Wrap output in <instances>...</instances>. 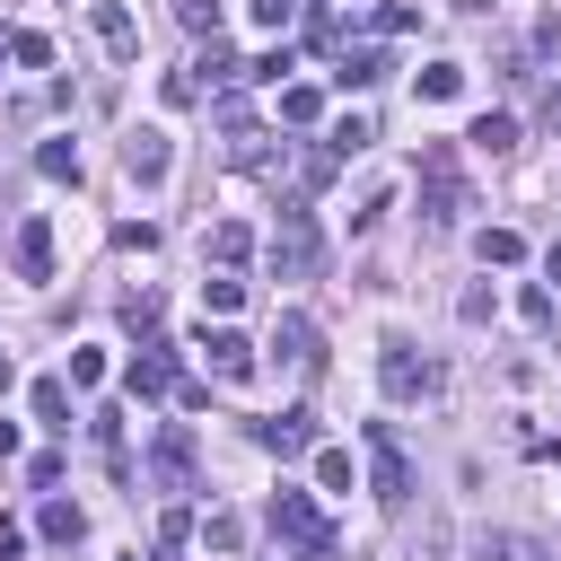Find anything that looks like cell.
<instances>
[{
	"instance_id": "15",
	"label": "cell",
	"mask_w": 561,
	"mask_h": 561,
	"mask_svg": "<svg viewBox=\"0 0 561 561\" xmlns=\"http://www.w3.org/2000/svg\"><path fill=\"white\" fill-rule=\"evenodd\" d=\"M386 70H394V53H386V44H351V53H342V70H333V79H342V88H377V79H386Z\"/></svg>"
},
{
	"instance_id": "9",
	"label": "cell",
	"mask_w": 561,
	"mask_h": 561,
	"mask_svg": "<svg viewBox=\"0 0 561 561\" xmlns=\"http://www.w3.org/2000/svg\"><path fill=\"white\" fill-rule=\"evenodd\" d=\"M202 359H210L219 386H245V377H254V342H245L237 324H202Z\"/></svg>"
},
{
	"instance_id": "39",
	"label": "cell",
	"mask_w": 561,
	"mask_h": 561,
	"mask_svg": "<svg viewBox=\"0 0 561 561\" xmlns=\"http://www.w3.org/2000/svg\"><path fill=\"white\" fill-rule=\"evenodd\" d=\"M543 280H561V237H552V245H543Z\"/></svg>"
},
{
	"instance_id": "8",
	"label": "cell",
	"mask_w": 561,
	"mask_h": 561,
	"mask_svg": "<svg viewBox=\"0 0 561 561\" xmlns=\"http://www.w3.org/2000/svg\"><path fill=\"white\" fill-rule=\"evenodd\" d=\"M193 465H202V456H193V430L167 421V430L149 438V482H158V491H193Z\"/></svg>"
},
{
	"instance_id": "4",
	"label": "cell",
	"mask_w": 561,
	"mask_h": 561,
	"mask_svg": "<svg viewBox=\"0 0 561 561\" xmlns=\"http://www.w3.org/2000/svg\"><path fill=\"white\" fill-rule=\"evenodd\" d=\"M377 386H386V403H421V394L438 386V368L412 351V333H386V342H377Z\"/></svg>"
},
{
	"instance_id": "27",
	"label": "cell",
	"mask_w": 561,
	"mask_h": 561,
	"mask_svg": "<svg viewBox=\"0 0 561 561\" xmlns=\"http://www.w3.org/2000/svg\"><path fill=\"white\" fill-rule=\"evenodd\" d=\"M280 123H324V96L316 88H280Z\"/></svg>"
},
{
	"instance_id": "26",
	"label": "cell",
	"mask_w": 561,
	"mask_h": 561,
	"mask_svg": "<svg viewBox=\"0 0 561 561\" xmlns=\"http://www.w3.org/2000/svg\"><path fill=\"white\" fill-rule=\"evenodd\" d=\"M237 298H245L237 272H210V280H202V307H210V316H237Z\"/></svg>"
},
{
	"instance_id": "38",
	"label": "cell",
	"mask_w": 561,
	"mask_h": 561,
	"mask_svg": "<svg viewBox=\"0 0 561 561\" xmlns=\"http://www.w3.org/2000/svg\"><path fill=\"white\" fill-rule=\"evenodd\" d=\"M0 456H18V421L9 412H0Z\"/></svg>"
},
{
	"instance_id": "10",
	"label": "cell",
	"mask_w": 561,
	"mask_h": 561,
	"mask_svg": "<svg viewBox=\"0 0 561 561\" xmlns=\"http://www.w3.org/2000/svg\"><path fill=\"white\" fill-rule=\"evenodd\" d=\"M254 438L280 456V465H298V456H316V412L307 403H289V412H272V421H254Z\"/></svg>"
},
{
	"instance_id": "20",
	"label": "cell",
	"mask_w": 561,
	"mask_h": 561,
	"mask_svg": "<svg viewBox=\"0 0 561 561\" xmlns=\"http://www.w3.org/2000/svg\"><path fill=\"white\" fill-rule=\"evenodd\" d=\"M202 263L237 272V263H245V228H237V219H219V228H210V245H202Z\"/></svg>"
},
{
	"instance_id": "36",
	"label": "cell",
	"mask_w": 561,
	"mask_h": 561,
	"mask_svg": "<svg viewBox=\"0 0 561 561\" xmlns=\"http://www.w3.org/2000/svg\"><path fill=\"white\" fill-rule=\"evenodd\" d=\"M105 377V351H70V386H96Z\"/></svg>"
},
{
	"instance_id": "33",
	"label": "cell",
	"mask_w": 561,
	"mask_h": 561,
	"mask_svg": "<svg viewBox=\"0 0 561 561\" xmlns=\"http://www.w3.org/2000/svg\"><path fill=\"white\" fill-rule=\"evenodd\" d=\"M175 18H184L193 35H219V0H175Z\"/></svg>"
},
{
	"instance_id": "28",
	"label": "cell",
	"mask_w": 561,
	"mask_h": 561,
	"mask_svg": "<svg viewBox=\"0 0 561 561\" xmlns=\"http://www.w3.org/2000/svg\"><path fill=\"white\" fill-rule=\"evenodd\" d=\"M123 324L149 342V333H158V289H131V298H123Z\"/></svg>"
},
{
	"instance_id": "32",
	"label": "cell",
	"mask_w": 561,
	"mask_h": 561,
	"mask_svg": "<svg viewBox=\"0 0 561 561\" xmlns=\"http://www.w3.org/2000/svg\"><path fill=\"white\" fill-rule=\"evenodd\" d=\"M412 26H421L412 0H386V9H377V35H412Z\"/></svg>"
},
{
	"instance_id": "24",
	"label": "cell",
	"mask_w": 561,
	"mask_h": 561,
	"mask_svg": "<svg viewBox=\"0 0 561 561\" xmlns=\"http://www.w3.org/2000/svg\"><path fill=\"white\" fill-rule=\"evenodd\" d=\"M88 438H96V456L123 473V412H88Z\"/></svg>"
},
{
	"instance_id": "29",
	"label": "cell",
	"mask_w": 561,
	"mask_h": 561,
	"mask_svg": "<svg viewBox=\"0 0 561 561\" xmlns=\"http://www.w3.org/2000/svg\"><path fill=\"white\" fill-rule=\"evenodd\" d=\"M316 491H351V456L342 447H316Z\"/></svg>"
},
{
	"instance_id": "16",
	"label": "cell",
	"mask_w": 561,
	"mask_h": 561,
	"mask_svg": "<svg viewBox=\"0 0 561 561\" xmlns=\"http://www.w3.org/2000/svg\"><path fill=\"white\" fill-rule=\"evenodd\" d=\"M35 526H44V543H79V535H88V508H79V500H44Z\"/></svg>"
},
{
	"instance_id": "34",
	"label": "cell",
	"mask_w": 561,
	"mask_h": 561,
	"mask_svg": "<svg viewBox=\"0 0 561 561\" xmlns=\"http://www.w3.org/2000/svg\"><path fill=\"white\" fill-rule=\"evenodd\" d=\"M184 535H193V517H184V508H167V517H158V552H184Z\"/></svg>"
},
{
	"instance_id": "21",
	"label": "cell",
	"mask_w": 561,
	"mask_h": 561,
	"mask_svg": "<svg viewBox=\"0 0 561 561\" xmlns=\"http://www.w3.org/2000/svg\"><path fill=\"white\" fill-rule=\"evenodd\" d=\"M421 96H430V105L465 96V61H430V70H421Z\"/></svg>"
},
{
	"instance_id": "19",
	"label": "cell",
	"mask_w": 561,
	"mask_h": 561,
	"mask_svg": "<svg viewBox=\"0 0 561 561\" xmlns=\"http://www.w3.org/2000/svg\"><path fill=\"white\" fill-rule=\"evenodd\" d=\"M465 140H473V149H491V158H508V149H517V114H482Z\"/></svg>"
},
{
	"instance_id": "11",
	"label": "cell",
	"mask_w": 561,
	"mask_h": 561,
	"mask_svg": "<svg viewBox=\"0 0 561 561\" xmlns=\"http://www.w3.org/2000/svg\"><path fill=\"white\" fill-rule=\"evenodd\" d=\"M9 263H18V280H53V219H44V210H26V219H18Z\"/></svg>"
},
{
	"instance_id": "2",
	"label": "cell",
	"mask_w": 561,
	"mask_h": 561,
	"mask_svg": "<svg viewBox=\"0 0 561 561\" xmlns=\"http://www.w3.org/2000/svg\"><path fill=\"white\" fill-rule=\"evenodd\" d=\"M272 535H280L289 552H316V561H333V526H324L316 491H298V482H280V491H272Z\"/></svg>"
},
{
	"instance_id": "23",
	"label": "cell",
	"mask_w": 561,
	"mask_h": 561,
	"mask_svg": "<svg viewBox=\"0 0 561 561\" xmlns=\"http://www.w3.org/2000/svg\"><path fill=\"white\" fill-rule=\"evenodd\" d=\"M473 245H482V263H500V272H508V263H526V237H517V228H482Z\"/></svg>"
},
{
	"instance_id": "30",
	"label": "cell",
	"mask_w": 561,
	"mask_h": 561,
	"mask_svg": "<svg viewBox=\"0 0 561 561\" xmlns=\"http://www.w3.org/2000/svg\"><path fill=\"white\" fill-rule=\"evenodd\" d=\"M368 140H377V123H368V114H342V123H333V149H342V158H351V149H368Z\"/></svg>"
},
{
	"instance_id": "12",
	"label": "cell",
	"mask_w": 561,
	"mask_h": 561,
	"mask_svg": "<svg viewBox=\"0 0 561 561\" xmlns=\"http://www.w3.org/2000/svg\"><path fill=\"white\" fill-rule=\"evenodd\" d=\"M272 351H280V359H289L298 377H324V333H316V324H307L298 307H289V316L272 324Z\"/></svg>"
},
{
	"instance_id": "14",
	"label": "cell",
	"mask_w": 561,
	"mask_h": 561,
	"mask_svg": "<svg viewBox=\"0 0 561 561\" xmlns=\"http://www.w3.org/2000/svg\"><path fill=\"white\" fill-rule=\"evenodd\" d=\"M88 26H96V44H105V53H131V44H140V26H131V9H123V0H96V9H88Z\"/></svg>"
},
{
	"instance_id": "1",
	"label": "cell",
	"mask_w": 561,
	"mask_h": 561,
	"mask_svg": "<svg viewBox=\"0 0 561 561\" xmlns=\"http://www.w3.org/2000/svg\"><path fill=\"white\" fill-rule=\"evenodd\" d=\"M465 210H473L465 158H456V140H430V149H421V219H430V228H456Z\"/></svg>"
},
{
	"instance_id": "18",
	"label": "cell",
	"mask_w": 561,
	"mask_h": 561,
	"mask_svg": "<svg viewBox=\"0 0 561 561\" xmlns=\"http://www.w3.org/2000/svg\"><path fill=\"white\" fill-rule=\"evenodd\" d=\"M482 561H552V552H543L535 535H508V526H491V535H482Z\"/></svg>"
},
{
	"instance_id": "13",
	"label": "cell",
	"mask_w": 561,
	"mask_h": 561,
	"mask_svg": "<svg viewBox=\"0 0 561 561\" xmlns=\"http://www.w3.org/2000/svg\"><path fill=\"white\" fill-rule=\"evenodd\" d=\"M167 167H175L167 131H158V123H140V131L123 140V175H131V184H167Z\"/></svg>"
},
{
	"instance_id": "35",
	"label": "cell",
	"mask_w": 561,
	"mask_h": 561,
	"mask_svg": "<svg viewBox=\"0 0 561 561\" xmlns=\"http://www.w3.org/2000/svg\"><path fill=\"white\" fill-rule=\"evenodd\" d=\"M517 316H526V324L543 333V324H552V289H526V298H517Z\"/></svg>"
},
{
	"instance_id": "6",
	"label": "cell",
	"mask_w": 561,
	"mask_h": 561,
	"mask_svg": "<svg viewBox=\"0 0 561 561\" xmlns=\"http://www.w3.org/2000/svg\"><path fill=\"white\" fill-rule=\"evenodd\" d=\"M219 158H228V167H263V158H272V131H263L237 96H219Z\"/></svg>"
},
{
	"instance_id": "37",
	"label": "cell",
	"mask_w": 561,
	"mask_h": 561,
	"mask_svg": "<svg viewBox=\"0 0 561 561\" xmlns=\"http://www.w3.org/2000/svg\"><path fill=\"white\" fill-rule=\"evenodd\" d=\"M18 552H26V535H18L9 517H0V561H18Z\"/></svg>"
},
{
	"instance_id": "7",
	"label": "cell",
	"mask_w": 561,
	"mask_h": 561,
	"mask_svg": "<svg viewBox=\"0 0 561 561\" xmlns=\"http://www.w3.org/2000/svg\"><path fill=\"white\" fill-rule=\"evenodd\" d=\"M123 386L140 394V403H158V394H184V368H175V351L149 333L140 351H131V368H123Z\"/></svg>"
},
{
	"instance_id": "41",
	"label": "cell",
	"mask_w": 561,
	"mask_h": 561,
	"mask_svg": "<svg viewBox=\"0 0 561 561\" xmlns=\"http://www.w3.org/2000/svg\"><path fill=\"white\" fill-rule=\"evenodd\" d=\"M289 561H316V552H289Z\"/></svg>"
},
{
	"instance_id": "22",
	"label": "cell",
	"mask_w": 561,
	"mask_h": 561,
	"mask_svg": "<svg viewBox=\"0 0 561 561\" xmlns=\"http://www.w3.org/2000/svg\"><path fill=\"white\" fill-rule=\"evenodd\" d=\"M35 167H44L53 184H79V140H44V149H35Z\"/></svg>"
},
{
	"instance_id": "3",
	"label": "cell",
	"mask_w": 561,
	"mask_h": 561,
	"mask_svg": "<svg viewBox=\"0 0 561 561\" xmlns=\"http://www.w3.org/2000/svg\"><path fill=\"white\" fill-rule=\"evenodd\" d=\"M316 263H324L316 210H307V202H280V228H272V272H280V280H316Z\"/></svg>"
},
{
	"instance_id": "40",
	"label": "cell",
	"mask_w": 561,
	"mask_h": 561,
	"mask_svg": "<svg viewBox=\"0 0 561 561\" xmlns=\"http://www.w3.org/2000/svg\"><path fill=\"white\" fill-rule=\"evenodd\" d=\"M0 394H9V359H0Z\"/></svg>"
},
{
	"instance_id": "31",
	"label": "cell",
	"mask_w": 561,
	"mask_h": 561,
	"mask_svg": "<svg viewBox=\"0 0 561 561\" xmlns=\"http://www.w3.org/2000/svg\"><path fill=\"white\" fill-rule=\"evenodd\" d=\"M202 543H210V552H237V543H245V517H228V508H219V517L202 526Z\"/></svg>"
},
{
	"instance_id": "17",
	"label": "cell",
	"mask_w": 561,
	"mask_h": 561,
	"mask_svg": "<svg viewBox=\"0 0 561 561\" xmlns=\"http://www.w3.org/2000/svg\"><path fill=\"white\" fill-rule=\"evenodd\" d=\"M26 403H35V421H44V430H70V386H61V377H35V394H26Z\"/></svg>"
},
{
	"instance_id": "25",
	"label": "cell",
	"mask_w": 561,
	"mask_h": 561,
	"mask_svg": "<svg viewBox=\"0 0 561 561\" xmlns=\"http://www.w3.org/2000/svg\"><path fill=\"white\" fill-rule=\"evenodd\" d=\"M9 61H18V70H53V44H44L35 26H18V35H9Z\"/></svg>"
},
{
	"instance_id": "42",
	"label": "cell",
	"mask_w": 561,
	"mask_h": 561,
	"mask_svg": "<svg viewBox=\"0 0 561 561\" xmlns=\"http://www.w3.org/2000/svg\"><path fill=\"white\" fill-rule=\"evenodd\" d=\"M0 53H9V35H0Z\"/></svg>"
},
{
	"instance_id": "5",
	"label": "cell",
	"mask_w": 561,
	"mask_h": 561,
	"mask_svg": "<svg viewBox=\"0 0 561 561\" xmlns=\"http://www.w3.org/2000/svg\"><path fill=\"white\" fill-rule=\"evenodd\" d=\"M359 447H368V491H377V508H403V500H412V465H403V438H394L386 421H368V430H359Z\"/></svg>"
}]
</instances>
